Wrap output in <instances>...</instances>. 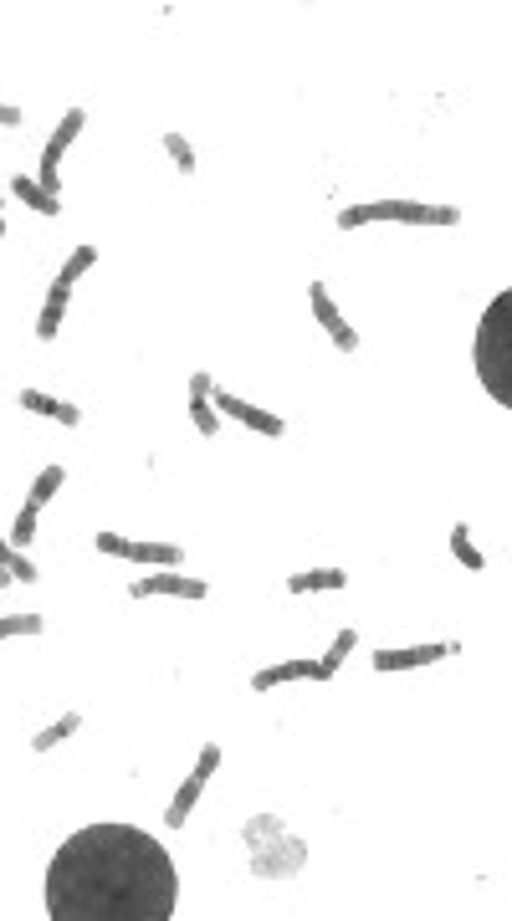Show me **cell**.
Masks as SVG:
<instances>
[{"label": "cell", "instance_id": "44dd1931", "mask_svg": "<svg viewBox=\"0 0 512 921\" xmlns=\"http://www.w3.org/2000/svg\"><path fill=\"white\" fill-rule=\"evenodd\" d=\"M77 727H82V717H77V712H67V717H57L52 727H41V732L31 737V748H36V753H47V748H57V742H67Z\"/></svg>", "mask_w": 512, "mask_h": 921}, {"label": "cell", "instance_id": "7c38bea8", "mask_svg": "<svg viewBox=\"0 0 512 921\" xmlns=\"http://www.w3.org/2000/svg\"><path fill=\"white\" fill-rule=\"evenodd\" d=\"M292 681H318V661H287V666H267L251 676V691H277Z\"/></svg>", "mask_w": 512, "mask_h": 921}, {"label": "cell", "instance_id": "8992f818", "mask_svg": "<svg viewBox=\"0 0 512 921\" xmlns=\"http://www.w3.org/2000/svg\"><path fill=\"white\" fill-rule=\"evenodd\" d=\"M93 543H98L108 558H134V563H154V568H175V563L185 558L180 543H128V538H118V533H98Z\"/></svg>", "mask_w": 512, "mask_h": 921}, {"label": "cell", "instance_id": "f546056e", "mask_svg": "<svg viewBox=\"0 0 512 921\" xmlns=\"http://www.w3.org/2000/svg\"><path fill=\"white\" fill-rule=\"evenodd\" d=\"M6 584H16V579H11V568H0V589H6Z\"/></svg>", "mask_w": 512, "mask_h": 921}, {"label": "cell", "instance_id": "5b68a950", "mask_svg": "<svg viewBox=\"0 0 512 921\" xmlns=\"http://www.w3.org/2000/svg\"><path fill=\"white\" fill-rule=\"evenodd\" d=\"M82 123H88V113H82V108H67V113H62V123H57V134L47 139V149H41V180H36V185L47 190V195H57V185H62L57 164H62V154L72 149V139L82 134Z\"/></svg>", "mask_w": 512, "mask_h": 921}, {"label": "cell", "instance_id": "484cf974", "mask_svg": "<svg viewBox=\"0 0 512 921\" xmlns=\"http://www.w3.org/2000/svg\"><path fill=\"white\" fill-rule=\"evenodd\" d=\"M36 517H41L36 507H21L16 528H11V543H16V548H31V543H36Z\"/></svg>", "mask_w": 512, "mask_h": 921}, {"label": "cell", "instance_id": "3957f363", "mask_svg": "<svg viewBox=\"0 0 512 921\" xmlns=\"http://www.w3.org/2000/svg\"><path fill=\"white\" fill-rule=\"evenodd\" d=\"M241 845H246V865L251 875H262V881H292V875H303L308 865V845L287 829V819L277 814H251L241 824Z\"/></svg>", "mask_w": 512, "mask_h": 921}, {"label": "cell", "instance_id": "4fadbf2b", "mask_svg": "<svg viewBox=\"0 0 512 921\" xmlns=\"http://www.w3.org/2000/svg\"><path fill=\"white\" fill-rule=\"evenodd\" d=\"M205 783H210V778L190 773V778L175 788V799H169V814H164V824H169V829H185V819L195 814V804H200V794H205Z\"/></svg>", "mask_w": 512, "mask_h": 921}, {"label": "cell", "instance_id": "f1b7e54d", "mask_svg": "<svg viewBox=\"0 0 512 921\" xmlns=\"http://www.w3.org/2000/svg\"><path fill=\"white\" fill-rule=\"evenodd\" d=\"M0 123H6V128H16V123H21V108H11V103H0Z\"/></svg>", "mask_w": 512, "mask_h": 921}, {"label": "cell", "instance_id": "7402d4cb", "mask_svg": "<svg viewBox=\"0 0 512 921\" xmlns=\"http://www.w3.org/2000/svg\"><path fill=\"white\" fill-rule=\"evenodd\" d=\"M308 297H313V318H318L328 333H333L338 323H344V313H338V302L328 297V287H323V282H313V287H308Z\"/></svg>", "mask_w": 512, "mask_h": 921}, {"label": "cell", "instance_id": "9a60e30c", "mask_svg": "<svg viewBox=\"0 0 512 921\" xmlns=\"http://www.w3.org/2000/svg\"><path fill=\"white\" fill-rule=\"evenodd\" d=\"M349 574L344 568H303V574L287 579V594H318V589H344Z\"/></svg>", "mask_w": 512, "mask_h": 921}, {"label": "cell", "instance_id": "603a6c76", "mask_svg": "<svg viewBox=\"0 0 512 921\" xmlns=\"http://www.w3.org/2000/svg\"><path fill=\"white\" fill-rule=\"evenodd\" d=\"M41 630H47L41 614H0V640H11V635H41Z\"/></svg>", "mask_w": 512, "mask_h": 921}, {"label": "cell", "instance_id": "4316f807", "mask_svg": "<svg viewBox=\"0 0 512 921\" xmlns=\"http://www.w3.org/2000/svg\"><path fill=\"white\" fill-rule=\"evenodd\" d=\"M328 338H333V348H338V354H354V348H359V328H354V323H338Z\"/></svg>", "mask_w": 512, "mask_h": 921}, {"label": "cell", "instance_id": "7a4b0ae2", "mask_svg": "<svg viewBox=\"0 0 512 921\" xmlns=\"http://www.w3.org/2000/svg\"><path fill=\"white\" fill-rule=\"evenodd\" d=\"M472 364H477V379H482V389L492 400L512 405V292H497L487 302V313L477 323Z\"/></svg>", "mask_w": 512, "mask_h": 921}, {"label": "cell", "instance_id": "d4e9b609", "mask_svg": "<svg viewBox=\"0 0 512 921\" xmlns=\"http://www.w3.org/2000/svg\"><path fill=\"white\" fill-rule=\"evenodd\" d=\"M93 261H98V246H77V251L67 256V267H62L57 277H67V282H77L82 272H88V267H93Z\"/></svg>", "mask_w": 512, "mask_h": 921}, {"label": "cell", "instance_id": "d6986e66", "mask_svg": "<svg viewBox=\"0 0 512 921\" xmlns=\"http://www.w3.org/2000/svg\"><path fill=\"white\" fill-rule=\"evenodd\" d=\"M62 481H67V471H62V466H47V471H41V476L31 481V497H26V507H36V512H41V507H47V502L62 492Z\"/></svg>", "mask_w": 512, "mask_h": 921}, {"label": "cell", "instance_id": "6da1fadb", "mask_svg": "<svg viewBox=\"0 0 512 921\" xmlns=\"http://www.w3.org/2000/svg\"><path fill=\"white\" fill-rule=\"evenodd\" d=\"M41 906L52 921H169L180 906V870L144 829L88 824L57 845Z\"/></svg>", "mask_w": 512, "mask_h": 921}, {"label": "cell", "instance_id": "30bf717a", "mask_svg": "<svg viewBox=\"0 0 512 921\" xmlns=\"http://www.w3.org/2000/svg\"><path fill=\"white\" fill-rule=\"evenodd\" d=\"M67 302H72V282H67V277H57V282L47 287V302H41V313H36V338H41V343H52V338L62 333Z\"/></svg>", "mask_w": 512, "mask_h": 921}, {"label": "cell", "instance_id": "e0dca14e", "mask_svg": "<svg viewBox=\"0 0 512 921\" xmlns=\"http://www.w3.org/2000/svg\"><path fill=\"white\" fill-rule=\"evenodd\" d=\"M354 645H359V630H338V635H333V645H328V655L318 661V681H333V676H338V666H344L349 655H354Z\"/></svg>", "mask_w": 512, "mask_h": 921}, {"label": "cell", "instance_id": "ffe728a7", "mask_svg": "<svg viewBox=\"0 0 512 921\" xmlns=\"http://www.w3.org/2000/svg\"><path fill=\"white\" fill-rule=\"evenodd\" d=\"M0 568H11V579H16V584H36V563H31L11 538H0Z\"/></svg>", "mask_w": 512, "mask_h": 921}, {"label": "cell", "instance_id": "277c9868", "mask_svg": "<svg viewBox=\"0 0 512 921\" xmlns=\"http://www.w3.org/2000/svg\"><path fill=\"white\" fill-rule=\"evenodd\" d=\"M369 221H405V226H456L461 210L456 205H420V200H364V205H349L338 210V226L344 231H359Z\"/></svg>", "mask_w": 512, "mask_h": 921}, {"label": "cell", "instance_id": "cb8c5ba5", "mask_svg": "<svg viewBox=\"0 0 512 921\" xmlns=\"http://www.w3.org/2000/svg\"><path fill=\"white\" fill-rule=\"evenodd\" d=\"M164 154L175 159V169H180V174H195V149H190V139H185V134H164Z\"/></svg>", "mask_w": 512, "mask_h": 921}, {"label": "cell", "instance_id": "5bb4252c", "mask_svg": "<svg viewBox=\"0 0 512 921\" xmlns=\"http://www.w3.org/2000/svg\"><path fill=\"white\" fill-rule=\"evenodd\" d=\"M21 410H31V415H52V420H62V425H82V410H77V405L52 400V394H41V389H21Z\"/></svg>", "mask_w": 512, "mask_h": 921}, {"label": "cell", "instance_id": "8fae6325", "mask_svg": "<svg viewBox=\"0 0 512 921\" xmlns=\"http://www.w3.org/2000/svg\"><path fill=\"white\" fill-rule=\"evenodd\" d=\"M210 389H216V379H210V374H190V420H195L200 435H216L221 430V415H216V405H210Z\"/></svg>", "mask_w": 512, "mask_h": 921}, {"label": "cell", "instance_id": "4dcf8cb0", "mask_svg": "<svg viewBox=\"0 0 512 921\" xmlns=\"http://www.w3.org/2000/svg\"><path fill=\"white\" fill-rule=\"evenodd\" d=\"M0 236H6V221H0Z\"/></svg>", "mask_w": 512, "mask_h": 921}, {"label": "cell", "instance_id": "52a82bcc", "mask_svg": "<svg viewBox=\"0 0 512 921\" xmlns=\"http://www.w3.org/2000/svg\"><path fill=\"white\" fill-rule=\"evenodd\" d=\"M210 405H216V415H231V420H241L246 430H256V435H267V441H277V435L287 430L272 410H256V405H246L241 394H226V389H210Z\"/></svg>", "mask_w": 512, "mask_h": 921}, {"label": "cell", "instance_id": "9c48e42d", "mask_svg": "<svg viewBox=\"0 0 512 921\" xmlns=\"http://www.w3.org/2000/svg\"><path fill=\"white\" fill-rule=\"evenodd\" d=\"M128 594H134V599H154V594L205 599V594H210V584H205V579H185V574H169V568H159V574H149V579H139V584H128Z\"/></svg>", "mask_w": 512, "mask_h": 921}, {"label": "cell", "instance_id": "2e32d148", "mask_svg": "<svg viewBox=\"0 0 512 921\" xmlns=\"http://www.w3.org/2000/svg\"><path fill=\"white\" fill-rule=\"evenodd\" d=\"M11 195H16L21 205H31L36 215H62V200L41 190V185L31 180V174H16V180H11Z\"/></svg>", "mask_w": 512, "mask_h": 921}, {"label": "cell", "instance_id": "83f0119b", "mask_svg": "<svg viewBox=\"0 0 512 921\" xmlns=\"http://www.w3.org/2000/svg\"><path fill=\"white\" fill-rule=\"evenodd\" d=\"M216 768H221V748H216V742H205V748H200V763H195V773H200V778H210Z\"/></svg>", "mask_w": 512, "mask_h": 921}, {"label": "cell", "instance_id": "ac0fdd59", "mask_svg": "<svg viewBox=\"0 0 512 921\" xmlns=\"http://www.w3.org/2000/svg\"><path fill=\"white\" fill-rule=\"evenodd\" d=\"M451 553H456L461 568H472V574H482V568H487V553L472 543V528H466V522H456V528H451Z\"/></svg>", "mask_w": 512, "mask_h": 921}, {"label": "cell", "instance_id": "ba28073f", "mask_svg": "<svg viewBox=\"0 0 512 921\" xmlns=\"http://www.w3.org/2000/svg\"><path fill=\"white\" fill-rule=\"evenodd\" d=\"M461 645L451 640V645H410V650H374L369 661H374V671H415V666H436V661H446V655H456Z\"/></svg>", "mask_w": 512, "mask_h": 921}]
</instances>
